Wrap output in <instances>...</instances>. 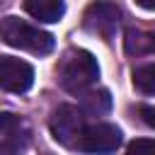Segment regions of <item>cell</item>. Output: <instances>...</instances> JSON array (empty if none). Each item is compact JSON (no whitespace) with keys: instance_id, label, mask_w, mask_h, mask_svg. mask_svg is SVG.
Instances as JSON below:
<instances>
[{"instance_id":"10","label":"cell","mask_w":155,"mask_h":155,"mask_svg":"<svg viewBox=\"0 0 155 155\" xmlns=\"http://www.w3.org/2000/svg\"><path fill=\"white\" fill-rule=\"evenodd\" d=\"M124 48L128 56H153L155 53V31L128 29L124 39Z\"/></svg>"},{"instance_id":"7","label":"cell","mask_w":155,"mask_h":155,"mask_svg":"<svg viewBox=\"0 0 155 155\" xmlns=\"http://www.w3.org/2000/svg\"><path fill=\"white\" fill-rule=\"evenodd\" d=\"M29 140V128L27 124L10 114V111H2L0 114V150L12 155V153H19Z\"/></svg>"},{"instance_id":"3","label":"cell","mask_w":155,"mask_h":155,"mask_svg":"<svg viewBox=\"0 0 155 155\" xmlns=\"http://www.w3.org/2000/svg\"><path fill=\"white\" fill-rule=\"evenodd\" d=\"M48 128H51V136L61 145L78 148V143L82 138V131H85V111L80 107H73V104H61L51 114Z\"/></svg>"},{"instance_id":"8","label":"cell","mask_w":155,"mask_h":155,"mask_svg":"<svg viewBox=\"0 0 155 155\" xmlns=\"http://www.w3.org/2000/svg\"><path fill=\"white\" fill-rule=\"evenodd\" d=\"M24 12L39 22L51 24L65 15V2L63 0H24Z\"/></svg>"},{"instance_id":"11","label":"cell","mask_w":155,"mask_h":155,"mask_svg":"<svg viewBox=\"0 0 155 155\" xmlns=\"http://www.w3.org/2000/svg\"><path fill=\"white\" fill-rule=\"evenodd\" d=\"M133 85L138 92L155 97V63H145L133 70Z\"/></svg>"},{"instance_id":"14","label":"cell","mask_w":155,"mask_h":155,"mask_svg":"<svg viewBox=\"0 0 155 155\" xmlns=\"http://www.w3.org/2000/svg\"><path fill=\"white\" fill-rule=\"evenodd\" d=\"M136 5H138V7H143V10L155 12V0H136Z\"/></svg>"},{"instance_id":"1","label":"cell","mask_w":155,"mask_h":155,"mask_svg":"<svg viewBox=\"0 0 155 155\" xmlns=\"http://www.w3.org/2000/svg\"><path fill=\"white\" fill-rule=\"evenodd\" d=\"M97 78H99V65L90 51L70 48L68 53H63L58 65V82L63 90L80 97L85 90H90L97 82Z\"/></svg>"},{"instance_id":"2","label":"cell","mask_w":155,"mask_h":155,"mask_svg":"<svg viewBox=\"0 0 155 155\" xmlns=\"http://www.w3.org/2000/svg\"><path fill=\"white\" fill-rule=\"evenodd\" d=\"M0 31H2V41L7 46L22 48V51H29L36 56H46L53 51V36L48 31H44L41 27L29 24L19 17H5Z\"/></svg>"},{"instance_id":"13","label":"cell","mask_w":155,"mask_h":155,"mask_svg":"<svg viewBox=\"0 0 155 155\" xmlns=\"http://www.w3.org/2000/svg\"><path fill=\"white\" fill-rule=\"evenodd\" d=\"M138 116H140V121H143L145 126L155 128V107H150V104H140V107H138Z\"/></svg>"},{"instance_id":"4","label":"cell","mask_w":155,"mask_h":155,"mask_svg":"<svg viewBox=\"0 0 155 155\" xmlns=\"http://www.w3.org/2000/svg\"><path fill=\"white\" fill-rule=\"evenodd\" d=\"M82 24L90 34L109 41L121 24V10L109 0H94L92 5H87L82 15Z\"/></svg>"},{"instance_id":"6","label":"cell","mask_w":155,"mask_h":155,"mask_svg":"<svg viewBox=\"0 0 155 155\" xmlns=\"http://www.w3.org/2000/svg\"><path fill=\"white\" fill-rule=\"evenodd\" d=\"M121 145V131L114 124H92L85 126L78 150L82 153H114Z\"/></svg>"},{"instance_id":"12","label":"cell","mask_w":155,"mask_h":155,"mask_svg":"<svg viewBox=\"0 0 155 155\" xmlns=\"http://www.w3.org/2000/svg\"><path fill=\"white\" fill-rule=\"evenodd\" d=\"M128 153H153L155 155V138H136L126 145Z\"/></svg>"},{"instance_id":"9","label":"cell","mask_w":155,"mask_h":155,"mask_svg":"<svg viewBox=\"0 0 155 155\" xmlns=\"http://www.w3.org/2000/svg\"><path fill=\"white\" fill-rule=\"evenodd\" d=\"M80 109L85 111V116H104L111 109V94L102 87H90L80 94Z\"/></svg>"},{"instance_id":"5","label":"cell","mask_w":155,"mask_h":155,"mask_svg":"<svg viewBox=\"0 0 155 155\" xmlns=\"http://www.w3.org/2000/svg\"><path fill=\"white\" fill-rule=\"evenodd\" d=\"M34 82V68L15 56H2L0 58V87L5 92L22 94L31 87Z\"/></svg>"}]
</instances>
